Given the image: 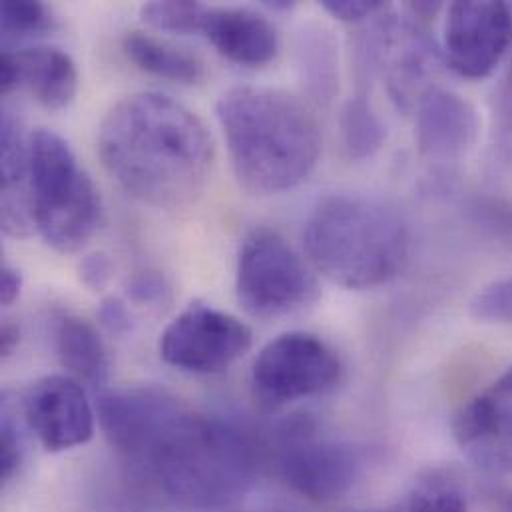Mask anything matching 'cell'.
I'll return each instance as SVG.
<instances>
[{"label":"cell","mask_w":512,"mask_h":512,"mask_svg":"<svg viewBox=\"0 0 512 512\" xmlns=\"http://www.w3.org/2000/svg\"><path fill=\"white\" fill-rule=\"evenodd\" d=\"M30 198L34 228L60 252L82 250L102 224V202L70 144L52 130L28 136Z\"/></svg>","instance_id":"5"},{"label":"cell","mask_w":512,"mask_h":512,"mask_svg":"<svg viewBox=\"0 0 512 512\" xmlns=\"http://www.w3.org/2000/svg\"><path fill=\"white\" fill-rule=\"evenodd\" d=\"M275 437L281 479L291 491L309 501L341 499L361 477V451L347 441L317 433L315 421L307 415L281 423Z\"/></svg>","instance_id":"7"},{"label":"cell","mask_w":512,"mask_h":512,"mask_svg":"<svg viewBox=\"0 0 512 512\" xmlns=\"http://www.w3.org/2000/svg\"><path fill=\"white\" fill-rule=\"evenodd\" d=\"M263 6L273 10V12H289V10L295 8L293 2H283V0H279V2H263Z\"/></svg>","instance_id":"35"},{"label":"cell","mask_w":512,"mask_h":512,"mask_svg":"<svg viewBox=\"0 0 512 512\" xmlns=\"http://www.w3.org/2000/svg\"><path fill=\"white\" fill-rule=\"evenodd\" d=\"M20 343V331L16 325L12 323H4L2 331H0V355L8 357L14 353V349Z\"/></svg>","instance_id":"33"},{"label":"cell","mask_w":512,"mask_h":512,"mask_svg":"<svg viewBox=\"0 0 512 512\" xmlns=\"http://www.w3.org/2000/svg\"><path fill=\"white\" fill-rule=\"evenodd\" d=\"M439 52L417 26L385 12L359 44V72H379L393 102L409 112L433 88Z\"/></svg>","instance_id":"9"},{"label":"cell","mask_w":512,"mask_h":512,"mask_svg":"<svg viewBox=\"0 0 512 512\" xmlns=\"http://www.w3.org/2000/svg\"><path fill=\"white\" fill-rule=\"evenodd\" d=\"M479 114L461 94L433 86L417 104V146L433 162H453L479 136Z\"/></svg>","instance_id":"15"},{"label":"cell","mask_w":512,"mask_h":512,"mask_svg":"<svg viewBox=\"0 0 512 512\" xmlns=\"http://www.w3.org/2000/svg\"><path fill=\"white\" fill-rule=\"evenodd\" d=\"M0 156H2V186H0V222L6 236L28 238L34 230L32 198H30V156L28 140L22 134L20 122L8 108L0 118Z\"/></svg>","instance_id":"18"},{"label":"cell","mask_w":512,"mask_h":512,"mask_svg":"<svg viewBox=\"0 0 512 512\" xmlns=\"http://www.w3.org/2000/svg\"><path fill=\"white\" fill-rule=\"evenodd\" d=\"M473 222L497 246L512 250V206L501 200H479L473 204Z\"/></svg>","instance_id":"25"},{"label":"cell","mask_w":512,"mask_h":512,"mask_svg":"<svg viewBox=\"0 0 512 512\" xmlns=\"http://www.w3.org/2000/svg\"><path fill=\"white\" fill-rule=\"evenodd\" d=\"M471 313L485 323L512 325V275L479 291L471 301Z\"/></svg>","instance_id":"26"},{"label":"cell","mask_w":512,"mask_h":512,"mask_svg":"<svg viewBox=\"0 0 512 512\" xmlns=\"http://www.w3.org/2000/svg\"><path fill=\"white\" fill-rule=\"evenodd\" d=\"M242 186L269 196L293 190L315 170L321 130L297 96L267 86L228 90L216 108Z\"/></svg>","instance_id":"2"},{"label":"cell","mask_w":512,"mask_h":512,"mask_svg":"<svg viewBox=\"0 0 512 512\" xmlns=\"http://www.w3.org/2000/svg\"><path fill=\"white\" fill-rule=\"evenodd\" d=\"M206 8L202 2H190V0H154L142 6V18L146 24H150L156 30L174 32V34H194L200 32L202 20L206 14Z\"/></svg>","instance_id":"24"},{"label":"cell","mask_w":512,"mask_h":512,"mask_svg":"<svg viewBox=\"0 0 512 512\" xmlns=\"http://www.w3.org/2000/svg\"><path fill=\"white\" fill-rule=\"evenodd\" d=\"M341 132L345 150L355 160L375 156L387 138V128L367 96H355L345 104L341 114Z\"/></svg>","instance_id":"21"},{"label":"cell","mask_w":512,"mask_h":512,"mask_svg":"<svg viewBox=\"0 0 512 512\" xmlns=\"http://www.w3.org/2000/svg\"><path fill=\"white\" fill-rule=\"evenodd\" d=\"M20 411L28 429L50 453L82 447L94 435V409L82 383L70 375L34 381Z\"/></svg>","instance_id":"13"},{"label":"cell","mask_w":512,"mask_h":512,"mask_svg":"<svg viewBox=\"0 0 512 512\" xmlns=\"http://www.w3.org/2000/svg\"><path fill=\"white\" fill-rule=\"evenodd\" d=\"M453 435L465 457L483 473H512V367L459 409Z\"/></svg>","instance_id":"14"},{"label":"cell","mask_w":512,"mask_h":512,"mask_svg":"<svg viewBox=\"0 0 512 512\" xmlns=\"http://www.w3.org/2000/svg\"><path fill=\"white\" fill-rule=\"evenodd\" d=\"M401 509L403 512H469V499L451 475L429 471L415 483Z\"/></svg>","instance_id":"22"},{"label":"cell","mask_w":512,"mask_h":512,"mask_svg":"<svg viewBox=\"0 0 512 512\" xmlns=\"http://www.w3.org/2000/svg\"><path fill=\"white\" fill-rule=\"evenodd\" d=\"M22 461V433L16 421V409L2 403V423H0V475L8 481Z\"/></svg>","instance_id":"27"},{"label":"cell","mask_w":512,"mask_h":512,"mask_svg":"<svg viewBox=\"0 0 512 512\" xmlns=\"http://www.w3.org/2000/svg\"><path fill=\"white\" fill-rule=\"evenodd\" d=\"M499 90H503L505 94L512 96V62L511 66H509V70H507V76H505V80H503V82H501V86H499Z\"/></svg>","instance_id":"36"},{"label":"cell","mask_w":512,"mask_h":512,"mask_svg":"<svg viewBox=\"0 0 512 512\" xmlns=\"http://www.w3.org/2000/svg\"><path fill=\"white\" fill-rule=\"evenodd\" d=\"M439 8H441L439 2H413V4H409V10L417 18H431L439 12Z\"/></svg>","instance_id":"34"},{"label":"cell","mask_w":512,"mask_h":512,"mask_svg":"<svg viewBox=\"0 0 512 512\" xmlns=\"http://www.w3.org/2000/svg\"><path fill=\"white\" fill-rule=\"evenodd\" d=\"M98 156L130 198L156 210H178L204 192L216 146L186 104L162 92H138L102 120Z\"/></svg>","instance_id":"1"},{"label":"cell","mask_w":512,"mask_h":512,"mask_svg":"<svg viewBox=\"0 0 512 512\" xmlns=\"http://www.w3.org/2000/svg\"><path fill=\"white\" fill-rule=\"evenodd\" d=\"M128 295L136 303L152 305V303L166 301L168 295H170V289H168L162 275H158L154 271H142V273H138L130 279Z\"/></svg>","instance_id":"29"},{"label":"cell","mask_w":512,"mask_h":512,"mask_svg":"<svg viewBox=\"0 0 512 512\" xmlns=\"http://www.w3.org/2000/svg\"><path fill=\"white\" fill-rule=\"evenodd\" d=\"M343 377L339 355L323 339L291 331L269 341L257 355L252 387L259 403L277 409L333 391Z\"/></svg>","instance_id":"8"},{"label":"cell","mask_w":512,"mask_h":512,"mask_svg":"<svg viewBox=\"0 0 512 512\" xmlns=\"http://www.w3.org/2000/svg\"><path fill=\"white\" fill-rule=\"evenodd\" d=\"M98 321L112 335H126L132 327V319L126 305L116 297H106L100 303Z\"/></svg>","instance_id":"30"},{"label":"cell","mask_w":512,"mask_h":512,"mask_svg":"<svg viewBox=\"0 0 512 512\" xmlns=\"http://www.w3.org/2000/svg\"><path fill=\"white\" fill-rule=\"evenodd\" d=\"M257 455L246 427L190 411L144 467L174 499L194 507H224L250 489Z\"/></svg>","instance_id":"4"},{"label":"cell","mask_w":512,"mask_h":512,"mask_svg":"<svg viewBox=\"0 0 512 512\" xmlns=\"http://www.w3.org/2000/svg\"><path fill=\"white\" fill-rule=\"evenodd\" d=\"M323 8L343 22H365L369 18H377L389 6L377 0H325Z\"/></svg>","instance_id":"28"},{"label":"cell","mask_w":512,"mask_h":512,"mask_svg":"<svg viewBox=\"0 0 512 512\" xmlns=\"http://www.w3.org/2000/svg\"><path fill=\"white\" fill-rule=\"evenodd\" d=\"M359 512H403V509H381V511H359Z\"/></svg>","instance_id":"37"},{"label":"cell","mask_w":512,"mask_h":512,"mask_svg":"<svg viewBox=\"0 0 512 512\" xmlns=\"http://www.w3.org/2000/svg\"><path fill=\"white\" fill-rule=\"evenodd\" d=\"M122 48L140 70L158 78L196 84L206 74L204 62L198 56L146 32H128L122 40Z\"/></svg>","instance_id":"20"},{"label":"cell","mask_w":512,"mask_h":512,"mask_svg":"<svg viewBox=\"0 0 512 512\" xmlns=\"http://www.w3.org/2000/svg\"><path fill=\"white\" fill-rule=\"evenodd\" d=\"M22 289V275L16 267L4 263L0 269V301L2 305H10L16 301Z\"/></svg>","instance_id":"32"},{"label":"cell","mask_w":512,"mask_h":512,"mask_svg":"<svg viewBox=\"0 0 512 512\" xmlns=\"http://www.w3.org/2000/svg\"><path fill=\"white\" fill-rule=\"evenodd\" d=\"M236 293L250 315L269 319L309 305L319 287L305 259L283 236L256 228L240 246Z\"/></svg>","instance_id":"6"},{"label":"cell","mask_w":512,"mask_h":512,"mask_svg":"<svg viewBox=\"0 0 512 512\" xmlns=\"http://www.w3.org/2000/svg\"><path fill=\"white\" fill-rule=\"evenodd\" d=\"M112 273H114V265L110 257L104 254L86 256L80 263V279L84 285H88L94 291L104 289L112 279Z\"/></svg>","instance_id":"31"},{"label":"cell","mask_w":512,"mask_h":512,"mask_svg":"<svg viewBox=\"0 0 512 512\" xmlns=\"http://www.w3.org/2000/svg\"><path fill=\"white\" fill-rule=\"evenodd\" d=\"M96 409L108 443L140 465L190 413L180 399L156 387L104 391Z\"/></svg>","instance_id":"11"},{"label":"cell","mask_w":512,"mask_h":512,"mask_svg":"<svg viewBox=\"0 0 512 512\" xmlns=\"http://www.w3.org/2000/svg\"><path fill=\"white\" fill-rule=\"evenodd\" d=\"M311 265L347 289H373L397 277L411 256V230L389 204L359 194L323 198L307 218Z\"/></svg>","instance_id":"3"},{"label":"cell","mask_w":512,"mask_h":512,"mask_svg":"<svg viewBox=\"0 0 512 512\" xmlns=\"http://www.w3.org/2000/svg\"><path fill=\"white\" fill-rule=\"evenodd\" d=\"M24 86L48 110L66 108L78 92L74 60L60 48L32 46L18 52L4 48L0 60L2 94Z\"/></svg>","instance_id":"16"},{"label":"cell","mask_w":512,"mask_h":512,"mask_svg":"<svg viewBox=\"0 0 512 512\" xmlns=\"http://www.w3.org/2000/svg\"><path fill=\"white\" fill-rule=\"evenodd\" d=\"M60 365L82 385L98 389L108 375V355L98 331L76 315H64L54 333Z\"/></svg>","instance_id":"19"},{"label":"cell","mask_w":512,"mask_h":512,"mask_svg":"<svg viewBox=\"0 0 512 512\" xmlns=\"http://www.w3.org/2000/svg\"><path fill=\"white\" fill-rule=\"evenodd\" d=\"M52 12L42 2L6 0L0 6V26L4 42L42 36L52 30Z\"/></svg>","instance_id":"23"},{"label":"cell","mask_w":512,"mask_h":512,"mask_svg":"<svg viewBox=\"0 0 512 512\" xmlns=\"http://www.w3.org/2000/svg\"><path fill=\"white\" fill-rule=\"evenodd\" d=\"M200 32L222 56L242 66H263L279 52L275 26L252 8L208 6Z\"/></svg>","instance_id":"17"},{"label":"cell","mask_w":512,"mask_h":512,"mask_svg":"<svg viewBox=\"0 0 512 512\" xmlns=\"http://www.w3.org/2000/svg\"><path fill=\"white\" fill-rule=\"evenodd\" d=\"M252 329L206 303L188 305L160 335V357L182 371L212 375L252 349Z\"/></svg>","instance_id":"10"},{"label":"cell","mask_w":512,"mask_h":512,"mask_svg":"<svg viewBox=\"0 0 512 512\" xmlns=\"http://www.w3.org/2000/svg\"><path fill=\"white\" fill-rule=\"evenodd\" d=\"M512 42V10L505 2H455L445 20V58L463 78L483 80Z\"/></svg>","instance_id":"12"}]
</instances>
